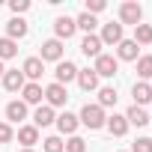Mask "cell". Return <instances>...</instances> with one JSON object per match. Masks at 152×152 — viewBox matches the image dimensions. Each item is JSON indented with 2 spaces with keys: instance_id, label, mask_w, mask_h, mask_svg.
<instances>
[{
  "instance_id": "cell-1",
  "label": "cell",
  "mask_w": 152,
  "mask_h": 152,
  "mask_svg": "<svg viewBox=\"0 0 152 152\" xmlns=\"http://www.w3.org/2000/svg\"><path fill=\"white\" fill-rule=\"evenodd\" d=\"M81 125H87V128H104V122H107V116H104V110L99 107V104H84L81 107Z\"/></svg>"
},
{
  "instance_id": "cell-2",
  "label": "cell",
  "mask_w": 152,
  "mask_h": 152,
  "mask_svg": "<svg viewBox=\"0 0 152 152\" xmlns=\"http://www.w3.org/2000/svg\"><path fill=\"white\" fill-rule=\"evenodd\" d=\"M116 69H119V60H116L113 54H102V57H96L93 72L99 75V78H113V75H116Z\"/></svg>"
},
{
  "instance_id": "cell-3",
  "label": "cell",
  "mask_w": 152,
  "mask_h": 152,
  "mask_svg": "<svg viewBox=\"0 0 152 152\" xmlns=\"http://www.w3.org/2000/svg\"><path fill=\"white\" fill-rule=\"evenodd\" d=\"M54 84H60V87H66V84H72V81H78V66H75L72 60H60L57 63V72H54Z\"/></svg>"
},
{
  "instance_id": "cell-4",
  "label": "cell",
  "mask_w": 152,
  "mask_h": 152,
  "mask_svg": "<svg viewBox=\"0 0 152 152\" xmlns=\"http://www.w3.org/2000/svg\"><path fill=\"white\" fill-rule=\"evenodd\" d=\"M140 18H143V9H140V3H134V0H125V3L119 6V21L122 24H140Z\"/></svg>"
},
{
  "instance_id": "cell-5",
  "label": "cell",
  "mask_w": 152,
  "mask_h": 152,
  "mask_svg": "<svg viewBox=\"0 0 152 152\" xmlns=\"http://www.w3.org/2000/svg\"><path fill=\"white\" fill-rule=\"evenodd\" d=\"M45 102H48V107H63L69 102V90L60 87V84H48L45 87Z\"/></svg>"
},
{
  "instance_id": "cell-6",
  "label": "cell",
  "mask_w": 152,
  "mask_h": 152,
  "mask_svg": "<svg viewBox=\"0 0 152 152\" xmlns=\"http://www.w3.org/2000/svg\"><path fill=\"white\" fill-rule=\"evenodd\" d=\"M39 60H42V63H45V60L60 63V60H63V42H60V39H48V42H42V54H39Z\"/></svg>"
},
{
  "instance_id": "cell-7",
  "label": "cell",
  "mask_w": 152,
  "mask_h": 152,
  "mask_svg": "<svg viewBox=\"0 0 152 152\" xmlns=\"http://www.w3.org/2000/svg\"><path fill=\"white\" fill-rule=\"evenodd\" d=\"M75 30H78V24H75V18H69V15H60V18L54 21V33H57L60 42H63V39H72Z\"/></svg>"
},
{
  "instance_id": "cell-8",
  "label": "cell",
  "mask_w": 152,
  "mask_h": 152,
  "mask_svg": "<svg viewBox=\"0 0 152 152\" xmlns=\"http://www.w3.org/2000/svg\"><path fill=\"white\" fill-rule=\"evenodd\" d=\"M21 72H24V78H30V84H36L42 78V72H45V63L39 57H27L24 66H21Z\"/></svg>"
},
{
  "instance_id": "cell-9",
  "label": "cell",
  "mask_w": 152,
  "mask_h": 152,
  "mask_svg": "<svg viewBox=\"0 0 152 152\" xmlns=\"http://www.w3.org/2000/svg\"><path fill=\"white\" fill-rule=\"evenodd\" d=\"M24 84H27L24 72H18V69H9V72H3V87H6L9 93H18V90H24Z\"/></svg>"
},
{
  "instance_id": "cell-10",
  "label": "cell",
  "mask_w": 152,
  "mask_h": 152,
  "mask_svg": "<svg viewBox=\"0 0 152 152\" xmlns=\"http://www.w3.org/2000/svg\"><path fill=\"white\" fill-rule=\"evenodd\" d=\"M99 39H102V45H119V42H122V24H113V21L104 24Z\"/></svg>"
},
{
  "instance_id": "cell-11",
  "label": "cell",
  "mask_w": 152,
  "mask_h": 152,
  "mask_svg": "<svg viewBox=\"0 0 152 152\" xmlns=\"http://www.w3.org/2000/svg\"><path fill=\"white\" fill-rule=\"evenodd\" d=\"M137 51H140V48H137L134 39H122V42L116 45V57H119V60H128V63H137Z\"/></svg>"
},
{
  "instance_id": "cell-12",
  "label": "cell",
  "mask_w": 152,
  "mask_h": 152,
  "mask_svg": "<svg viewBox=\"0 0 152 152\" xmlns=\"http://www.w3.org/2000/svg\"><path fill=\"white\" fill-rule=\"evenodd\" d=\"M21 102L24 104H42V99H45V90H42V84H24V90H21Z\"/></svg>"
},
{
  "instance_id": "cell-13",
  "label": "cell",
  "mask_w": 152,
  "mask_h": 152,
  "mask_svg": "<svg viewBox=\"0 0 152 152\" xmlns=\"http://www.w3.org/2000/svg\"><path fill=\"white\" fill-rule=\"evenodd\" d=\"M78 87H81L84 93L99 90V75H96L93 69H78Z\"/></svg>"
},
{
  "instance_id": "cell-14",
  "label": "cell",
  "mask_w": 152,
  "mask_h": 152,
  "mask_svg": "<svg viewBox=\"0 0 152 152\" xmlns=\"http://www.w3.org/2000/svg\"><path fill=\"white\" fill-rule=\"evenodd\" d=\"M51 122H57V116H54V107H48V104H39V107H36V113H33V125H36V128H45V125H51Z\"/></svg>"
},
{
  "instance_id": "cell-15",
  "label": "cell",
  "mask_w": 152,
  "mask_h": 152,
  "mask_svg": "<svg viewBox=\"0 0 152 152\" xmlns=\"http://www.w3.org/2000/svg\"><path fill=\"white\" fill-rule=\"evenodd\" d=\"M18 143H24V149H33L39 143V128L36 125H21L18 128Z\"/></svg>"
},
{
  "instance_id": "cell-16",
  "label": "cell",
  "mask_w": 152,
  "mask_h": 152,
  "mask_svg": "<svg viewBox=\"0 0 152 152\" xmlns=\"http://www.w3.org/2000/svg\"><path fill=\"white\" fill-rule=\"evenodd\" d=\"M131 96H134V104L140 107V104H149L152 102V87L146 84V81H137L134 87H131Z\"/></svg>"
},
{
  "instance_id": "cell-17",
  "label": "cell",
  "mask_w": 152,
  "mask_h": 152,
  "mask_svg": "<svg viewBox=\"0 0 152 152\" xmlns=\"http://www.w3.org/2000/svg\"><path fill=\"white\" fill-rule=\"evenodd\" d=\"M78 125H81V119L75 116V113H69V110L57 116V128H60L63 134H75V131H78Z\"/></svg>"
},
{
  "instance_id": "cell-18",
  "label": "cell",
  "mask_w": 152,
  "mask_h": 152,
  "mask_svg": "<svg viewBox=\"0 0 152 152\" xmlns=\"http://www.w3.org/2000/svg\"><path fill=\"white\" fill-rule=\"evenodd\" d=\"M102 39L96 36V33H90V36H84V42H81V51L87 54V57H102Z\"/></svg>"
},
{
  "instance_id": "cell-19",
  "label": "cell",
  "mask_w": 152,
  "mask_h": 152,
  "mask_svg": "<svg viewBox=\"0 0 152 152\" xmlns=\"http://www.w3.org/2000/svg\"><path fill=\"white\" fill-rule=\"evenodd\" d=\"M6 119H9V122H24V119H27V104L18 102V99L9 102V104H6Z\"/></svg>"
},
{
  "instance_id": "cell-20",
  "label": "cell",
  "mask_w": 152,
  "mask_h": 152,
  "mask_svg": "<svg viewBox=\"0 0 152 152\" xmlns=\"http://www.w3.org/2000/svg\"><path fill=\"white\" fill-rule=\"evenodd\" d=\"M24 36H27V21H24V18H12V21L6 24V39L15 42V39H24Z\"/></svg>"
},
{
  "instance_id": "cell-21",
  "label": "cell",
  "mask_w": 152,
  "mask_h": 152,
  "mask_svg": "<svg viewBox=\"0 0 152 152\" xmlns=\"http://www.w3.org/2000/svg\"><path fill=\"white\" fill-rule=\"evenodd\" d=\"M104 125H107V131H110L113 137H122V134L128 131V119H125V116H119V113L107 116V122H104Z\"/></svg>"
},
{
  "instance_id": "cell-22",
  "label": "cell",
  "mask_w": 152,
  "mask_h": 152,
  "mask_svg": "<svg viewBox=\"0 0 152 152\" xmlns=\"http://www.w3.org/2000/svg\"><path fill=\"white\" fill-rule=\"evenodd\" d=\"M125 119H128V125H137V128H140V125H146V122H149V113H146L143 107L131 104V107H128V113H125Z\"/></svg>"
},
{
  "instance_id": "cell-23",
  "label": "cell",
  "mask_w": 152,
  "mask_h": 152,
  "mask_svg": "<svg viewBox=\"0 0 152 152\" xmlns=\"http://www.w3.org/2000/svg\"><path fill=\"white\" fill-rule=\"evenodd\" d=\"M116 99H119V96H116L113 87H102V90H99V107H102V110H104V107H113Z\"/></svg>"
},
{
  "instance_id": "cell-24",
  "label": "cell",
  "mask_w": 152,
  "mask_h": 152,
  "mask_svg": "<svg viewBox=\"0 0 152 152\" xmlns=\"http://www.w3.org/2000/svg\"><path fill=\"white\" fill-rule=\"evenodd\" d=\"M75 24H78V30H84V33L90 36V33L96 30V24H99V21H96V15H87V12H81L78 18H75Z\"/></svg>"
},
{
  "instance_id": "cell-25",
  "label": "cell",
  "mask_w": 152,
  "mask_h": 152,
  "mask_svg": "<svg viewBox=\"0 0 152 152\" xmlns=\"http://www.w3.org/2000/svg\"><path fill=\"white\" fill-rule=\"evenodd\" d=\"M134 42L137 45H149L152 42V24H137L134 27Z\"/></svg>"
},
{
  "instance_id": "cell-26",
  "label": "cell",
  "mask_w": 152,
  "mask_h": 152,
  "mask_svg": "<svg viewBox=\"0 0 152 152\" xmlns=\"http://www.w3.org/2000/svg\"><path fill=\"white\" fill-rule=\"evenodd\" d=\"M18 54V42H12V39H0V60H12Z\"/></svg>"
},
{
  "instance_id": "cell-27",
  "label": "cell",
  "mask_w": 152,
  "mask_h": 152,
  "mask_svg": "<svg viewBox=\"0 0 152 152\" xmlns=\"http://www.w3.org/2000/svg\"><path fill=\"white\" fill-rule=\"evenodd\" d=\"M137 75H140L143 81H149V78H152V54L137 57Z\"/></svg>"
},
{
  "instance_id": "cell-28",
  "label": "cell",
  "mask_w": 152,
  "mask_h": 152,
  "mask_svg": "<svg viewBox=\"0 0 152 152\" xmlns=\"http://www.w3.org/2000/svg\"><path fill=\"white\" fill-rule=\"evenodd\" d=\"M63 152H87V140H84V137H78V134H72V137H69V143L63 146Z\"/></svg>"
},
{
  "instance_id": "cell-29",
  "label": "cell",
  "mask_w": 152,
  "mask_h": 152,
  "mask_svg": "<svg viewBox=\"0 0 152 152\" xmlns=\"http://www.w3.org/2000/svg\"><path fill=\"white\" fill-rule=\"evenodd\" d=\"M42 146H45V152H63V146H66V143H63L60 137H45V140H42Z\"/></svg>"
},
{
  "instance_id": "cell-30",
  "label": "cell",
  "mask_w": 152,
  "mask_h": 152,
  "mask_svg": "<svg viewBox=\"0 0 152 152\" xmlns=\"http://www.w3.org/2000/svg\"><path fill=\"white\" fill-rule=\"evenodd\" d=\"M131 152H152V137H137Z\"/></svg>"
},
{
  "instance_id": "cell-31",
  "label": "cell",
  "mask_w": 152,
  "mask_h": 152,
  "mask_svg": "<svg viewBox=\"0 0 152 152\" xmlns=\"http://www.w3.org/2000/svg\"><path fill=\"white\" fill-rule=\"evenodd\" d=\"M9 9L15 12V18H21V12L30 9V0H9Z\"/></svg>"
},
{
  "instance_id": "cell-32",
  "label": "cell",
  "mask_w": 152,
  "mask_h": 152,
  "mask_svg": "<svg viewBox=\"0 0 152 152\" xmlns=\"http://www.w3.org/2000/svg\"><path fill=\"white\" fill-rule=\"evenodd\" d=\"M12 137H15L12 125L9 122H0V143H12Z\"/></svg>"
},
{
  "instance_id": "cell-33",
  "label": "cell",
  "mask_w": 152,
  "mask_h": 152,
  "mask_svg": "<svg viewBox=\"0 0 152 152\" xmlns=\"http://www.w3.org/2000/svg\"><path fill=\"white\" fill-rule=\"evenodd\" d=\"M104 6H107L104 0H87V9H84V12H87V15H96V12H104Z\"/></svg>"
},
{
  "instance_id": "cell-34",
  "label": "cell",
  "mask_w": 152,
  "mask_h": 152,
  "mask_svg": "<svg viewBox=\"0 0 152 152\" xmlns=\"http://www.w3.org/2000/svg\"><path fill=\"white\" fill-rule=\"evenodd\" d=\"M3 72H6V69H3V60H0V78H3Z\"/></svg>"
},
{
  "instance_id": "cell-35",
  "label": "cell",
  "mask_w": 152,
  "mask_h": 152,
  "mask_svg": "<svg viewBox=\"0 0 152 152\" xmlns=\"http://www.w3.org/2000/svg\"><path fill=\"white\" fill-rule=\"evenodd\" d=\"M21 152H36V149H21Z\"/></svg>"
},
{
  "instance_id": "cell-36",
  "label": "cell",
  "mask_w": 152,
  "mask_h": 152,
  "mask_svg": "<svg viewBox=\"0 0 152 152\" xmlns=\"http://www.w3.org/2000/svg\"><path fill=\"white\" fill-rule=\"evenodd\" d=\"M149 87H152V84H149Z\"/></svg>"
}]
</instances>
